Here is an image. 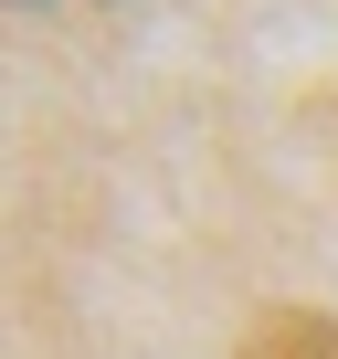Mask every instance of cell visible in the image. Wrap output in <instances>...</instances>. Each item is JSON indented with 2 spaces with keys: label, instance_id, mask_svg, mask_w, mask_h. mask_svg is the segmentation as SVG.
Returning <instances> with one entry per match:
<instances>
[{
  "label": "cell",
  "instance_id": "cell-1",
  "mask_svg": "<svg viewBox=\"0 0 338 359\" xmlns=\"http://www.w3.org/2000/svg\"><path fill=\"white\" fill-rule=\"evenodd\" d=\"M243 359H338V317L317 306H264L243 327Z\"/></svg>",
  "mask_w": 338,
  "mask_h": 359
}]
</instances>
